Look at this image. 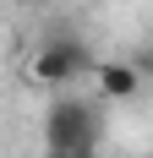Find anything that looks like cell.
I'll return each mask as SVG.
<instances>
[{
    "instance_id": "1",
    "label": "cell",
    "mask_w": 153,
    "mask_h": 158,
    "mask_svg": "<svg viewBox=\"0 0 153 158\" xmlns=\"http://www.w3.org/2000/svg\"><path fill=\"white\" fill-rule=\"evenodd\" d=\"M44 158H98V120L82 98H55L44 114Z\"/></svg>"
},
{
    "instance_id": "2",
    "label": "cell",
    "mask_w": 153,
    "mask_h": 158,
    "mask_svg": "<svg viewBox=\"0 0 153 158\" xmlns=\"http://www.w3.org/2000/svg\"><path fill=\"white\" fill-rule=\"evenodd\" d=\"M93 65H98V55H93L82 38L55 33V38H44V44L33 49L28 77L38 82V87H66V82H76V77H93Z\"/></svg>"
},
{
    "instance_id": "3",
    "label": "cell",
    "mask_w": 153,
    "mask_h": 158,
    "mask_svg": "<svg viewBox=\"0 0 153 158\" xmlns=\"http://www.w3.org/2000/svg\"><path fill=\"white\" fill-rule=\"evenodd\" d=\"M93 93L104 104H126L142 93V65L137 60H98L93 65Z\"/></svg>"
},
{
    "instance_id": "4",
    "label": "cell",
    "mask_w": 153,
    "mask_h": 158,
    "mask_svg": "<svg viewBox=\"0 0 153 158\" xmlns=\"http://www.w3.org/2000/svg\"><path fill=\"white\" fill-rule=\"evenodd\" d=\"M137 65H142V71H153V49H142V55H137Z\"/></svg>"
},
{
    "instance_id": "5",
    "label": "cell",
    "mask_w": 153,
    "mask_h": 158,
    "mask_svg": "<svg viewBox=\"0 0 153 158\" xmlns=\"http://www.w3.org/2000/svg\"><path fill=\"white\" fill-rule=\"evenodd\" d=\"M22 6H33V0H22Z\"/></svg>"
}]
</instances>
